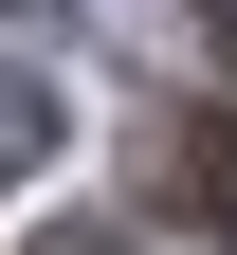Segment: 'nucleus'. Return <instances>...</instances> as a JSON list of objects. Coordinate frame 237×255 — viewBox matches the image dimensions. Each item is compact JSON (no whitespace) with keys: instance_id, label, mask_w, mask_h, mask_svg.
Masks as SVG:
<instances>
[{"instance_id":"nucleus-4","label":"nucleus","mask_w":237,"mask_h":255,"mask_svg":"<svg viewBox=\"0 0 237 255\" xmlns=\"http://www.w3.org/2000/svg\"><path fill=\"white\" fill-rule=\"evenodd\" d=\"M37 255H128V237H91V219H55V237H37Z\"/></svg>"},{"instance_id":"nucleus-5","label":"nucleus","mask_w":237,"mask_h":255,"mask_svg":"<svg viewBox=\"0 0 237 255\" xmlns=\"http://www.w3.org/2000/svg\"><path fill=\"white\" fill-rule=\"evenodd\" d=\"M201 37H219V55H237V0H201Z\"/></svg>"},{"instance_id":"nucleus-1","label":"nucleus","mask_w":237,"mask_h":255,"mask_svg":"<svg viewBox=\"0 0 237 255\" xmlns=\"http://www.w3.org/2000/svg\"><path fill=\"white\" fill-rule=\"evenodd\" d=\"M164 182H183V201L219 219V201H237V128H183V146H164Z\"/></svg>"},{"instance_id":"nucleus-3","label":"nucleus","mask_w":237,"mask_h":255,"mask_svg":"<svg viewBox=\"0 0 237 255\" xmlns=\"http://www.w3.org/2000/svg\"><path fill=\"white\" fill-rule=\"evenodd\" d=\"M0 37H18V55H37V37H55V0H0Z\"/></svg>"},{"instance_id":"nucleus-2","label":"nucleus","mask_w":237,"mask_h":255,"mask_svg":"<svg viewBox=\"0 0 237 255\" xmlns=\"http://www.w3.org/2000/svg\"><path fill=\"white\" fill-rule=\"evenodd\" d=\"M18 164H55V91H18V73H0V182H18Z\"/></svg>"}]
</instances>
